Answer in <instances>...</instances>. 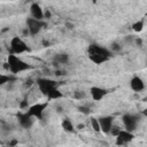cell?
<instances>
[{"instance_id":"1","label":"cell","mask_w":147,"mask_h":147,"mask_svg":"<svg viewBox=\"0 0 147 147\" xmlns=\"http://www.w3.org/2000/svg\"><path fill=\"white\" fill-rule=\"evenodd\" d=\"M110 56V52L101 46L98 45H91L88 47V57L92 62L96 64H101L106 62Z\"/></svg>"},{"instance_id":"2","label":"cell","mask_w":147,"mask_h":147,"mask_svg":"<svg viewBox=\"0 0 147 147\" xmlns=\"http://www.w3.org/2000/svg\"><path fill=\"white\" fill-rule=\"evenodd\" d=\"M8 69L13 72V74H18V72H22L24 70H28L30 69V65L24 62L23 60H21L20 57H17L16 55H9L8 56Z\"/></svg>"},{"instance_id":"3","label":"cell","mask_w":147,"mask_h":147,"mask_svg":"<svg viewBox=\"0 0 147 147\" xmlns=\"http://www.w3.org/2000/svg\"><path fill=\"white\" fill-rule=\"evenodd\" d=\"M10 48H11L13 53H15V54H21V53H24L28 51L26 44L18 37H14L10 40Z\"/></svg>"},{"instance_id":"4","label":"cell","mask_w":147,"mask_h":147,"mask_svg":"<svg viewBox=\"0 0 147 147\" xmlns=\"http://www.w3.org/2000/svg\"><path fill=\"white\" fill-rule=\"evenodd\" d=\"M26 24H28V30H29V32L31 33V34H37L40 30H41V28L45 25V23L41 21V20H37V18H28V21H26Z\"/></svg>"},{"instance_id":"5","label":"cell","mask_w":147,"mask_h":147,"mask_svg":"<svg viewBox=\"0 0 147 147\" xmlns=\"http://www.w3.org/2000/svg\"><path fill=\"white\" fill-rule=\"evenodd\" d=\"M37 84H38L39 90H40L44 94H46V95L48 94V92H49L52 88L56 87L55 82L52 80V79H47V78H39V79L37 80Z\"/></svg>"},{"instance_id":"6","label":"cell","mask_w":147,"mask_h":147,"mask_svg":"<svg viewBox=\"0 0 147 147\" xmlns=\"http://www.w3.org/2000/svg\"><path fill=\"white\" fill-rule=\"evenodd\" d=\"M123 123H124V126H125V130L127 131H133L136 127H137V123H138V119L136 116L131 115V114H126L123 116Z\"/></svg>"},{"instance_id":"7","label":"cell","mask_w":147,"mask_h":147,"mask_svg":"<svg viewBox=\"0 0 147 147\" xmlns=\"http://www.w3.org/2000/svg\"><path fill=\"white\" fill-rule=\"evenodd\" d=\"M100 127L103 133H109L113 127V116H103L99 118Z\"/></svg>"},{"instance_id":"8","label":"cell","mask_w":147,"mask_h":147,"mask_svg":"<svg viewBox=\"0 0 147 147\" xmlns=\"http://www.w3.org/2000/svg\"><path fill=\"white\" fill-rule=\"evenodd\" d=\"M47 103H37V105H33L29 108L28 113L33 116V117H37V118H41L42 117V113H44V109L46 108Z\"/></svg>"},{"instance_id":"9","label":"cell","mask_w":147,"mask_h":147,"mask_svg":"<svg viewBox=\"0 0 147 147\" xmlns=\"http://www.w3.org/2000/svg\"><path fill=\"white\" fill-rule=\"evenodd\" d=\"M117 140H116V144L117 145H123V144H126L129 141H131L133 139V134L131 131H127V130H121L119 133L116 136Z\"/></svg>"},{"instance_id":"10","label":"cell","mask_w":147,"mask_h":147,"mask_svg":"<svg viewBox=\"0 0 147 147\" xmlns=\"http://www.w3.org/2000/svg\"><path fill=\"white\" fill-rule=\"evenodd\" d=\"M106 94H107V91L105 88H101V87H98V86L91 87V95H92V99L94 101H99V100L103 99V96Z\"/></svg>"},{"instance_id":"11","label":"cell","mask_w":147,"mask_h":147,"mask_svg":"<svg viewBox=\"0 0 147 147\" xmlns=\"http://www.w3.org/2000/svg\"><path fill=\"white\" fill-rule=\"evenodd\" d=\"M130 86H131V88H132L134 92H140V91L144 90L145 84H144V82H142V79H141L140 77L134 76V77L131 79V82H130Z\"/></svg>"},{"instance_id":"12","label":"cell","mask_w":147,"mask_h":147,"mask_svg":"<svg viewBox=\"0 0 147 147\" xmlns=\"http://www.w3.org/2000/svg\"><path fill=\"white\" fill-rule=\"evenodd\" d=\"M30 11H31V15L33 18H37V20H42L45 16H44V11L41 9V7L38 5V3H32L31 7H30Z\"/></svg>"},{"instance_id":"13","label":"cell","mask_w":147,"mask_h":147,"mask_svg":"<svg viewBox=\"0 0 147 147\" xmlns=\"http://www.w3.org/2000/svg\"><path fill=\"white\" fill-rule=\"evenodd\" d=\"M31 117H32V116H31L29 113L20 114V116H18V121H20V123H21L22 126H24V127H30L31 124H32V119H31Z\"/></svg>"},{"instance_id":"14","label":"cell","mask_w":147,"mask_h":147,"mask_svg":"<svg viewBox=\"0 0 147 147\" xmlns=\"http://www.w3.org/2000/svg\"><path fill=\"white\" fill-rule=\"evenodd\" d=\"M47 96H48L49 99H59V98L62 96V93H61L56 87H54V88H52V90L48 92Z\"/></svg>"},{"instance_id":"15","label":"cell","mask_w":147,"mask_h":147,"mask_svg":"<svg viewBox=\"0 0 147 147\" xmlns=\"http://www.w3.org/2000/svg\"><path fill=\"white\" fill-rule=\"evenodd\" d=\"M68 59H69V56H68L67 54H64V53L57 54V55L55 56V61L59 62V63H62V64L67 63V62H68Z\"/></svg>"},{"instance_id":"16","label":"cell","mask_w":147,"mask_h":147,"mask_svg":"<svg viewBox=\"0 0 147 147\" xmlns=\"http://www.w3.org/2000/svg\"><path fill=\"white\" fill-rule=\"evenodd\" d=\"M62 127L64 129V131H68V132H72V131H74V126H72L71 122H70L68 118L63 121V123H62Z\"/></svg>"},{"instance_id":"17","label":"cell","mask_w":147,"mask_h":147,"mask_svg":"<svg viewBox=\"0 0 147 147\" xmlns=\"http://www.w3.org/2000/svg\"><path fill=\"white\" fill-rule=\"evenodd\" d=\"M91 124H92V127H93V130H94L95 132H99V131H101V127H100V123H99V119H96V118H92V119H91Z\"/></svg>"},{"instance_id":"18","label":"cell","mask_w":147,"mask_h":147,"mask_svg":"<svg viewBox=\"0 0 147 147\" xmlns=\"http://www.w3.org/2000/svg\"><path fill=\"white\" fill-rule=\"evenodd\" d=\"M142 28H144V22H142V21H138V22H136V23L132 25V29H133L136 32L141 31Z\"/></svg>"},{"instance_id":"19","label":"cell","mask_w":147,"mask_h":147,"mask_svg":"<svg viewBox=\"0 0 147 147\" xmlns=\"http://www.w3.org/2000/svg\"><path fill=\"white\" fill-rule=\"evenodd\" d=\"M13 78H10L9 76H6V75H0V85H3V84H6L7 82H9V80H11Z\"/></svg>"},{"instance_id":"20","label":"cell","mask_w":147,"mask_h":147,"mask_svg":"<svg viewBox=\"0 0 147 147\" xmlns=\"http://www.w3.org/2000/svg\"><path fill=\"white\" fill-rule=\"evenodd\" d=\"M119 131H121V130H119V129H118V127H117V126H113V127H111V130H110V132H109V133H111V134H113V136H117V134H118V133H119Z\"/></svg>"},{"instance_id":"21","label":"cell","mask_w":147,"mask_h":147,"mask_svg":"<svg viewBox=\"0 0 147 147\" xmlns=\"http://www.w3.org/2000/svg\"><path fill=\"white\" fill-rule=\"evenodd\" d=\"M79 110H80L82 113H84V114H90V110H88V108H86V107H79Z\"/></svg>"},{"instance_id":"22","label":"cell","mask_w":147,"mask_h":147,"mask_svg":"<svg viewBox=\"0 0 147 147\" xmlns=\"http://www.w3.org/2000/svg\"><path fill=\"white\" fill-rule=\"evenodd\" d=\"M44 16H45L46 18H49V17H51V13H49L48 9H46V10L44 11Z\"/></svg>"},{"instance_id":"23","label":"cell","mask_w":147,"mask_h":147,"mask_svg":"<svg viewBox=\"0 0 147 147\" xmlns=\"http://www.w3.org/2000/svg\"><path fill=\"white\" fill-rule=\"evenodd\" d=\"M20 106H21V108H25V107H28V101H25V100H24L23 102H21V105H20Z\"/></svg>"},{"instance_id":"24","label":"cell","mask_w":147,"mask_h":147,"mask_svg":"<svg viewBox=\"0 0 147 147\" xmlns=\"http://www.w3.org/2000/svg\"><path fill=\"white\" fill-rule=\"evenodd\" d=\"M113 49H116V51H117V49H119L118 45H117V44H114V45H113Z\"/></svg>"},{"instance_id":"25","label":"cell","mask_w":147,"mask_h":147,"mask_svg":"<svg viewBox=\"0 0 147 147\" xmlns=\"http://www.w3.org/2000/svg\"><path fill=\"white\" fill-rule=\"evenodd\" d=\"M16 144H17V141H15V140H14V141H11L9 145H10V146H14V145H16Z\"/></svg>"},{"instance_id":"26","label":"cell","mask_w":147,"mask_h":147,"mask_svg":"<svg viewBox=\"0 0 147 147\" xmlns=\"http://www.w3.org/2000/svg\"><path fill=\"white\" fill-rule=\"evenodd\" d=\"M144 114H145V115H147V109H145V110H144Z\"/></svg>"}]
</instances>
